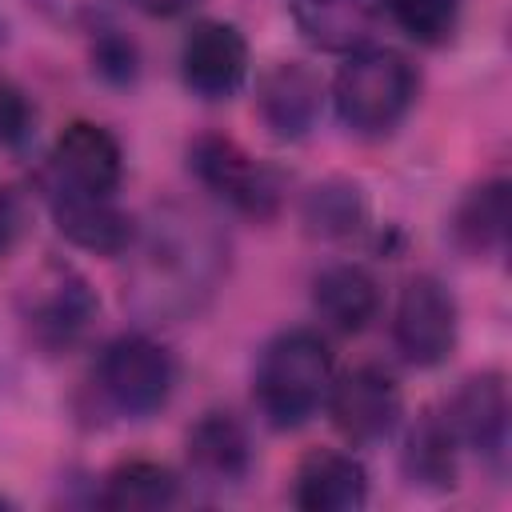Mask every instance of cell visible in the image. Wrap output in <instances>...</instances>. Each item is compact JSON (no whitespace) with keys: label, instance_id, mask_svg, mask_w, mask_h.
Instances as JSON below:
<instances>
[{"label":"cell","instance_id":"cell-12","mask_svg":"<svg viewBox=\"0 0 512 512\" xmlns=\"http://www.w3.org/2000/svg\"><path fill=\"white\" fill-rule=\"evenodd\" d=\"M256 112L280 140H304L324 112V84L300 60L272 64L256 84Z\"/></svg>","mask_w":512,"mask_h":512},{"label":"cell","instance_id":"cell-25","mask_svg":"<svg viewBox=\"0 0 512 512\" xmlns=\"http://www.w3.org/2000/svg\"><path fill=\"white\" fill-rule=\"evenodd\" d=\"M16 236H20V204H16V196L0 184V260L12 252Z\"/></svg>","mask_w":512,"mask_h":512},{"label":"cell","instance_id":"cell-3","mask_svg":"<svg viewBox=\"0 0 512 512\" xmlns=\"http://www.w3.org/2000/svg\"><path fill=\"white\" fill-rule=\"evenodd\" d=\"M336 112L352 132L376 136L404 120L416 100V72L396 48H356L336 72Z\"/></svg>","mask_w":512,"mask_h":512},{"label":"cell","instance_id":"cell-19","mask_svg":"<svg viewBox=\"0 0 512 512\" xmlns=\"http://www.w3.org/2000/svg\"><path fill=\"white\" fill-rule=\"evenodd\" d=\"M456 452L460 440L444 412H424L408 428L404 440V476L420 488H452L456 484Z\"/></svg>","mask_w":512,"mask_h":512},{"label":"cell","instance_id":"cell-1","mask_svg":"<svg viewBox=\"0 0 512 512\" xmlns=\"http://www.w3.org/2000/svg\"><path fill=\"white\" fill-rule=\"evenodd\" d=\"M128 248L124 304L148 324L192 320L228 272V240L220 228L204 212L180 204L160 208Z\"/></svg>","mask_w":512,"mask_h":512},{"label":"cell","instance_id":"cell-5","mask_svg":"<svg viewBox=\"0 0 512 512\" xmlns=\"http://www.w3.org/2000/svg\"><path fill=\"white\" fill-rule=\"evenodd\" d=\"M96 312L100 304L88 280L64 264H48L24 292V324L44 352L76 348L88 336Z\"/></svg>","mask_w":512,"mask_h":512},{"label":"cell","instance_id":"cell-10","mask_svg":"<svg viewBox=\"0 0 512 512\" xmlns=\"http://www.w3.org/2000/svg\"><path fill=\"white\" fill-rule=\"evenodd\" d=\"M124 176V152L120 140L92 120H72L56 144L48 164V184L84 188V192H116Z\"/></svg>","mask_w":512,"mask_h":512},{"label":"cell","instance_id":"cell-6","mask_svg":"<svg viewBox=\"0 0 512 512\" xmlns=\"http://www.w3.org/2000/svg\"><path fill=\"white\" fill-rule=\"evenodd\" d=\"M188 164H192L200 184H208L216 196H224L244 216H260L264 220V216H272L280 208L284 184H280L276 168L252 160L228 136H200V140H192Z\"/></svg>","mask_w":512,"mask_h":512},{"label":"cell","instance_id":"cell-22","mask_svg":"<svg viewBox=\"0 0 512 512\" xmlns=\"http://www.w3.org/2000/svg\"><path fill=\"white\" fill-rule=\"evenodd\" d=\"M384 8L416 44H444L460 24V0H384Z\"/></svg>","mask_w":512,"mask_h":512},{"label":"cell","instance_id":"cell-11","mask_svg":"<svg viewBox=\"0 0 512 512\" xmlns=\"http://www.w3.org/2000/svg\"><path fill=\"white\" fill-rule=\"evenodd\" d=\"M448 424L460 440V448H472L476 456L504 464L508 452V384L500 372H476L468 376L456 396L448 400Z\"/></svg>","mask_w":512,"mask_h":512},{"label":"cell","instance_id":"cell-24","mask_svg":"<svg viewBox=\"0 0 512 512\" xmlns=\"http://www.w3.org/2000/svg\"><path fill=\"white\" fill-rule=\"evenodd\" d=\"M32 124V108L24 100V92L8 80H0V144H20L28 136Z\"/></svg>","mask_w":512,"mask_h":512},{"label":"cell","instance_id":"cell-16","mask_svg":"<svg viewBox=\"0 0 512 512\" xmlns=\"http://www.w3.org/2000/svg\"><path fill=\"white\" fill-rule=\"evenodd\" d=\"M320 320L336 332H364L380 312V284L360 264H332L312 284Z\"/></svg>","mask_w":512,"mask_h":512},{"label":"cell","instance_id":"cell-23","mask_svg":"<svg viewBox=\"0 0 512 512\" xmlns=\"http://www.w3.org/2000/svg\"><path fill=\"white\" fill-rule=\"evenodd\" d=\"M92 68H96L104 80H112V84H128V80L136 76V48H132L124 36L108 32V36H100L96 48H92Z\"/></svg>","mask_w":512,"mask_h":512},{"label":"cell","instance_id":"cell-21","mask_svg":"<svg viewBox=\"0 0 512 512\" xmlns=\"http://www.w3.org/2000/svg\"><path fill=\"white\" fill-rule=\"evenodd\" d=\"M300 220L312 236L320 240H344V236H356L368 220V196L356 180H344V176H332L324 184H316L304 204H300Z\"/></svg>","mask_w":512,"mask_h":512},{"label":"cell","instance_id":"cell-2","mask_svg":"<svg viewBox=\"0 0 512 512\" xmlns=\"http://www.w3.org/2000/svg\"><path fill=\"white\" fill-rule=\"evenodd\" d=\"M332 388V352L312 328L272 336L256 364V404L272 428H300Z\"/></svg>","mask_w":512,"mask_h":512},{"label":"cell","instance_id":"cell-17","mask_svg":"<svg viewBox=\"0 0 512 512\" xmlns=\"http://www.w3.org/2000/svg\"><path fill=\"white\" fill-rule=\"evenodd\" d=\"M288 12L300 36L324 52H356L372 32L368 0H288Z\"/></svg>","mask_w":512,"mask_h":512},{"label":"cell","instance_id":"cell-9","mask_svg":"<svg viewBox=\"0 0 512 512\" xmlns=\"http://www.w3.org/2000/svg\"><path fill=\"white\" fill-rule=\"evenodd\" d=\"M180 72L184 84L196 96L220 100L232 96L248 76V40L236 24L224 20H200L180 48Z\"/></svg>","mask_w":512,"mask_h":512},{"label":"cell","instance_id":"cell-8","mask_svg":"<svg viewBox=\"0 0 512 512\" xmlns=\"http://www.w3.org/2000/svg\"><path fill=\"white\" fill-rule=\"evenodd\" d=\"M324 404H328L332 424L352 444H376V440L392 436V428L400 420V384L392 380V372H384L376 364H360V368L344 372L340 380H332Z\"/></svg>","mask_w":512,"mask_h":512},{"label":"cell","instance_id":"cell-13","mask_svg":"<svg viewBox=\"0 0 512 512\" xmlns=\"http://www.w3.org/2000/svg\"><path fill=\"white\" fill-rule=\"evenodd\" d=\"M48 204H52V220L56 228L88 252L100 256H120L128 252L136 224L128 220V212L116 208L112 192H84V188H64V184H48Z\"/></svg>","mask_w":512,"mask_h":512},{"label":"cell","instance_id":"cell-18","mask_svg":"<svg viewBox=\"0 0 512 512\" xmlns=\"http://www.w3.org/2000/svg\"><path fill=\"white\" fill-rule=\"evenodd\" d=\"M508 180H484L472 188L456 216H452V236L464 252L472 256H496L508 244V220H512V196Z\"/></svg>","mask_w":512,"mask_h":512},{"label":"cell","instance_id":"cell-26","mask_svg":"<svg viewBox=\"0 0 512 512\" xmlns=\"http://www.w3.org/2000/svg\"><path fill=\"white\" fill-rule=\"evenodd\" d=\"M132 8H140L144 16H156V20H168V16H180L188 12L196 0H128Z\"/></svg>","mask_w":512,"mask_h":512},{"label":"cell","instance_id":"cell-7","mask_svg":"<svg viewBox=\"0 0 512 512\" xmlns=\"http://www.w3.org/2000/svg\"><path fill=\"white\" fill-rule=\"evenodd\" d=\"M392 340L416 368H436L456 348V300L436 276H412L396 300Z\"/></svg>","mask_w":512,"mask_h":512},{"label":"cell","instance_id":"cell-14","mask_svg":"<svg viewBox=\"0 0 512 512\" xmlns=\"http://www.w3.org/2000/svg\"><path fill=\"white\" fill-rule=\"evenodd\" d=\"M188 468L208 488H232L252 468V444L236 416L204 412L188 428Z\"/></svg>","mask_w":512,"mask_h":512},{"label":"cell","instance_id":"cell-20","mask_svg":"<svg viewBox=\"0 0 512 512\" xmlns=\"http://www.w3.org/2000/svg\"><path fill=\"white\" fill-rule=\"evenodd\" d=\"M180 492V480L172 476V468L156 464V460H120L100 488V504L112 512H152V508H168Z\"/></svg>","mask_w":512,"mask_h":512},{"label":"cell","instance_id":"cell-4","mask_svg":"<svg viewBox=\"0 0 512 512\" xmlns=\"http://www.w3.org/2000/svg\"><path fill=\"white\" fill-rule=\"evenodd\" d=\"M96 384L116 412L144 420L168 404L176 368H172V356L164 352V344L132 332V336H116L104 348V356L96 364Z\"/></svg>","mask_w":512,"mask_h":512},{"label":"cell","instance_id":"cell-15","mask_svg":"<svg viewBox=\"0 0 512 512\" xmlns=\"http://www.w3.org/2000/svg\"><path fill=\"white\" fill-rule=\"evenodd\" d=\"M368 500L364 464L348 452H308L296 468V504L304 512H352Z\"/></svg>","mask_w":512,"mask_h":512}]
</instances>
